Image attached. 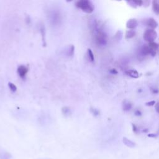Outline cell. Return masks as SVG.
I'll use <instances>...</instances> for the list:
<instances>
[{"instance_id":"obj_17","label":"cell","mask_w":159,"mask_h":159,"mask_svg":"<svg viewBox=\"0 0 159 159\" xmlns=\"http://www.w3.org/2000/svg\"><path fill=\"white\" fill-rule=\"evenodd\" d=\"M87 54H88V56L89 60L92 62H93L95 61V56H94V54H93V51L92 50V49H88Z\"/></svg>"},{"instance_id":"obj_27","label":"cell","mask_w":159,"mask_h":159,"mask_svg":"<svg viewBox=\"0 0 159 159\" xmlns=\"http://www.w3.org/2000/svg\"><path fill=\"white\" fill-rule=\"evenodd\" d=\"M132 124V128H133V131L134 132H137V131H138V128L137 127H136V126L134 124Z\"/></svg>"},{"instance_id":"obj_1","label":"cell","mask_w":159,"mask_h":159,"mask_svg":"<svg viewBox=\"0 0 159 159\" xmlns=\"http://www.w3.org/2000/svg\"><path fill=\"white\" fill-rule=\"evenodd\" d=\"M75 6L83 12L88 14L92 13L95 10L94 4L89 0H80L76 2Z\"/></svg>"},{"instance_id":"obj_13","label":"cell","mask_w":159,"mask_h":159,"mask_svg":"<svg viewBox=\"0 0 159 159\" xmlns=\"http://www.w3.org/2000/svg\"><path fill=\"white\" fill-rule=\"evenodd\" d=\"M135 35V31L134 30H127V31L126 32L125 38L126 39H130L133 38Z\"/></svg>"},{"instance_id":"obj_11","label":"cell","mask_w":159,"mask_h":159,"mask_svg":"<svg viewBox=\"0 0 159 159\" xmlns=\"http://www.w3.org/2000/svg\"><path fill=\"white\" fill-rule=\"evenodd\" d=\"M123 142L124 143V145H126L128 147L133 148L135 146V143L132 141L131 140L127 139V138H123Z\"/></svg>"},{"instance_id":"obj_21","label":"cell","mask_w":159,"mask_h":159,"mask_svg":"<svg viewBox=\"0 0 159 159\" xmlns=\"http://www.w3.org/2000/svg\"><path fill=\"white\" fill-rule=\"evenodd\" d=\"M155 104H156V101L154 100H152V101H150L146 103L145 104H146V106H154Z\"/></svg>"},{"instance_id":"obj_10","label":"cell","mask_w":159,"mask_h":159,"mask_svg":"<svg viewBox=\"0 0 159 159\" xmlns=\"http://www.w3.org/2000/svg\"><path fill=\"white\" fill-rule=\"evenodd\" d=\"M75 53V47L73 45H69L66 49V54L67 56L72 57L73 56Z\"/></svg>"},{"instance_id":"obj_18","label":"cell","mask_w":159,"mask_h":159,"mask_svg":"<svg viewBox=\"0 0 159 159\" xmlns=\"http://www.w3.org/2000/svg\"><path fill=\"white\" fill-rule=\"evenodd\" d=\"M40 31L42 34V41H43V45H45L46 43H45V27L44 26V24L41 26V27L40 28Z\"/></svg>"},{"instance_id":"obj_23","label":"cell","mask_w":159,"mask_h":159,"mask_svg":"<svg viewBox=\"0 0 159 159\" xmlns=\"http://www.w3.org/2000/svg\"><path fill=\"white\" fill-rule=\"evenodd\" d=\"M150 1H147V0H146V1H142V5L143 6H144L145 7H147L149 6L150 4Z\"/></svg>"},{"instance_id":"obj_22","label":"cell","mask_w":159,"mask_h":159,"mask_svg":"<svg viewBox=\"0 0 159 159\" xmlns=\"http://www.w3.org/2000/svg\"><path fill=\"white\" fill-rule=\"evenodd\" d=\"M127 3L130 6H131L133 8H136L137 7V5L135 3L134 1H127Z\"/></svg>"},{"instance_id":"obj_19","label":"cell","mask_w":159,"mask_h":159,"mask_svg":"<svg viewBox=\"0 0 159 159\" xmlns=\"http://www.w3.org/2000/svg\"><path fill=\"white\" fill-rule=\"evenodd\" d=\"M8 87H9V88L11 89V92H16L17 91L16 86L13 83L9 82L8 83Z\"/></svg>"},{"instance_id":"obj_2","label":"cell","mask_w":159,"mask_h":159,"mask_svg":"<svg viewBox=\"0 0 159 159\" xmlns=\"http://www.w3.org/2000/svg\"><path fill=\"white\" fill-rule=\"evenodd\" d=\"M95 31H96V34H95V39H96V42L98 45H101V46H104L107 44L108 40H107V35L104 32L100 29H98V25H95Z\"/></svg>"},{"instance_id":"obj_9","label":"cell","mask_w":159,"mask_h":159,"mask_svg":"<svg viewBox=\"0 0 159 159\" xmlns=\"http://www.w3.org/2000/svg\"><path fill=\"white\" fill-rule=\"evenodd\" d=\"M126 73L132 78H138L139 77V73L135 70H128L126 72Z\"/></svg>"},{"instance_id":"obj_3","label":"cell","mask_w":159,"mask_h":159,"mask_svg":"<svg viewBox=\"0 0 159 159\" xmlns=\"http://www.w3.org/2000/svg\"><path fill=\"white\" fill-rule=\"evenodd\" d=\"M157 38V33L155 29H147L143 34V39L148 43L154 42Z\"/></svg>"},{"instance_id":"obj_16","label":"cell","mask_w":159,"mask_h":159,"mask_svg":"<svg viewBox=\"0 0 159 159\" xmlns=\"http://www.w3.org/2000/svg\"><path fill=\"white\" fill-rule=\"evenodd\" d=\"M123 32L120 31V30H119V31H118L115 35V41H117V42H119L121 41V40L123 38Z\"/></svg>"},{"instance_id":"obj_8","label":"cell","mask_w":159,"mask_h":159,"mask_svg":"<svg viewBox=\"0 0 159 159\" xmlns=\"http://www.w3.org/2000/svg\"><path fill=\"white\" fill-rule=\"evenodd\" d=\"M132 108V104L131 102L127 100L123 101L122 103V108L124 111H129Z\"/></svg>"},{"instance_id":"obj_15","label":"cell","mask_w":159,"mask_h":159,"mask_svg":"<svg viewBox=\"0 0 159 159\" xmlns=\"http://www.w3.org/2000/svg\"><path fill=\"white\" fill-rule=\"evenodd\" d=\"M148 46L153 51H155L157 52V50L158 49V44L155 42H150L148 44Z\"/></svg>"},{"instance_id":"obj_12","label":"cell","mask_w":159,"mask_h":159,"mask_svg":"<svg viewBox=\"0 0 159 159\" xmlns=\"http://www.w3.org/2000/svg\"><path fill=\"white\" fill-rule=\"evenodd\" d=\"M152 7L153 11L158 15L159 14V1L158 0H154L152 1Z\"/></svg>"},{"instance_id":"obj_5","label":"cell","mask_w":159,"mask_h":159,"mask_svg":"<svg viewBox=\"0 0 159 159\" xmlns=\"http://www.w3.org/2000/svg\"><path fill=\"white\" fill-rule=\"evenodd\" d=\"M144 24L149 27V29H155L158 27V22L152 18H149L144 19Z\"/></svg>"},{"instance_id":"obj_24","label":"cell","mask_w":159,"mask_h":159,"mask_svg":"<svg viewBox=\"0 0 159 159\" xmlns=\"http://www.w3.org/2000/svg\"><path fill=\"white\" fill-rule=\"evenodd\" d=\"M134 115L135 116H142V112H141V111L140 110L136 109L135 111V112H134Z\"/></svg>"},{"instance_id":"obj_7","label":"cell","mask_w":159,"mask_h":159,"mask_svg":"<svg viewBox=\"0 0 159 159\" xmlns=\"http://www.w3.org/2000/svg\"><path fill=\"white\" fill-rule=\"evenodd\" d=\"M138 26V21L136 19L132 18L129 19L126 23V27L129 30H134Z\"/></svg>"},{"instance_id":"obj_29","label":"cell","mask_w":159,"mask_h":159,"mask_svg":"<svg viewBox=\"0 0 159 159\" xmlns=\"http://www.w3.org/2000/svg\"><path fill=\"white\" fill-rule=\"evenodd\" d=\"M158 103H156L155 104V110H156V111H157V113H158Z\"/></svg>"},{"instance_id":"obj_25","label":"cell","mask_w":159,"mask_h":159,"mask_svg":"<svg viewBox=\"0 0 159 159\" xmlns=\"http://www.w3.org/2000/svg\"><path fill=\"white\" fill-rule=\"evenodd\" d=\"M109 73H111V74H112V75H117L118 73V71L116 69H110L109 70Z\"/></svg>"},{"instance_id":"obj_20","label":"cell","mask_w":159,"mask_h":159,"mask_svg":"<svg viewBox=\"0 0 159 159\" xmlns=\"http://www.w3.org/2000/svg\"><path fill=\"white\" fill-rule=\"evenodd\" d=\"M90 111L92 112V114L95 116H99L100 114V112L99 111V110L97 109H95V108H90Z\"/></svg>"},{"instance_id":"obj_6","label":"cell","mask_w":159,"mask_h":159,"mask_svg":"<svg viewBox=\"0 0 159 159\" xmlns=\"http://www.w3.org/2000/svg\"><path fill=\"white\" fill-rule=\"evenodd\" d=\"M17 72L19 75V76L21 78H24L26 76V75L28 72V69L27 67H26L25 65H20L18 67Z\"/></svg>"},{"instance_id":"obj_28","label":"cell","mask_w":159,"mask_h":159,"mask_svg":"<svg viewBox=\"0 0 159 159\" xmlns=\"http://www.w3.org/2000/svg\"><path fill=\"white\" fill-rule=\"evenodd\" d=\"M148 136L150 138H156L157 136V135L155 134H150L148 135Z\"/></svg>"},{"instance_id":"obj_14","label":"cell","mask_w":159,"mask_h":159,"mask_svg":"<svg viewBox=\"0 0 159 159\" xmlns=\"http://www.w3.org/2000/svg\"><path fill=\"white\" fill-rule=\"evenodd\" d=\"M62 112L63 115L66 117L70 116L72 115V111H71L70 108L67 106H64L62 108Z\"/></svg>"},{"instance_id":"obj_26","label":"cell","mask_w":159,"mask_h":159,"mask_svg":"<svg viewBox=\"0 0 159 159\" xmlns=\"http://www.w3.org/2000/svg\"><path fill=\"white\" fill-rule=\"evenodd\" d=\"M151 92H152V93L154 94H157L158 93V89L157 88H151Z\"/></svg>"},{"instance_id":"obj_4","label":"cell","mask_w":159,"mask_h":159,"mask_svg":"<svg viewBox=\"0 0 159 159\" xmlns=\"http://www.w3.org/2000/svg\"><path fill=\"white\" fill-rule=\"evenodd\" d=\"M152 51V50L149 47L147 44L143 45L142 46H141L139 48V51H138V58H139V60H143L146 56L150 55Z\"/></svg>"}]
</instances>
